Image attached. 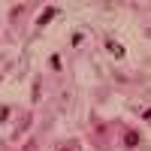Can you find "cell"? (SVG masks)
Listing matches in <instances>:
<instances>
[{"mask_svg":"<svg viewBox=\"0 0 151 151\" xmlns=\"http://www.w3.org/2000/svg\"><path fill=\"white\" fill-rule=\"evenodd\" d=\"M55 15H58L55 9H42V12H40V18H36V24H40V27H42V24H48V21H52Z\"/></svg>","mask_w":151,"mask_h":151,"instance_id":"obj_3","label":"cell"},{"mask_svg":"<svg viewBox=\"0 0 151 151\" xmlns=\"http://www.w3.org/2000/svg\"><path fill=\"white\" fill-rule=\"evenodd\" d=\"M124 145H127V148H136V145H139V133H136V130H127V133H124Z\"/></svg>","mask_w":151,"mask_h":151,"instance_id":"obj_1","label":"cell"},{"mask_svg":"<svg viewBox=\"0 0 151 151\" xmlns=\"http://www.w3.org/2000/svg\"><path fill=\"white\" fill-rule=\"evenodd\" d=\"M106 48H109V52L115 55V58H124V55H127V52H124V45H118L115 40H106Z\"/></svg>","mask_w":151,"mask_h":151,"instance_id":"obj_2","label":"cell"},{"mask_svg":"<svg viewBox=\"0 0 151 151\" xmlns=\"http://www.w3.org/2000/svg\"><path fill=\"white\" fill-rule=\"evenodd\" d=\"M60 151H76V148H60Z\"/></svg>","mask_w":151,"mask_h":151,"instance_id":"obj_4","label":"cell"}]
</instances>
